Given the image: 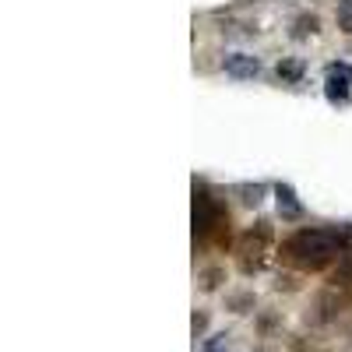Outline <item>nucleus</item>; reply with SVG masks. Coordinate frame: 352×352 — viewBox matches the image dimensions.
Segmentation results:
<instances>
[{
  "label": "nucleus",
  "mask_w": 352,
  "mask_h": 352,
  "mask_svg": "<svg viewBox=\"0 0 352 352\" xmlns=\"http://www.w3.org/2000/svg\"><path fill=\"white\" fill-rule=\"evenodd\" d=\"M219 282H222V268H204V272H201V289H204V292L219 289Z\"/></svg>",
  "instance_id": "nucleus-13"
},
{
  "label": "nucleus",
  "mask_w": 352,
  "mask_h": 352,
  "mask_svg": "<svg viewBox=\"0 0 352 352\" xmlns=\"http://www.w3.org/2000/svg\"><path fill=\"white\" fill-rule=\"evenodd\" d=\"M324 96L331 106H349L352 102V64L335 60L324 71Z\"/></svg>",
  "instance_id": "nucleus-4"
},
{
  "label": "nucleus",
  "mask_w": 352,
  "mask_h": 352,
  "mask_svg": "<svg viewBox=\"0 0 352 352\" xmlns=\"http://www.w3.org/2000/svg\"><path fill=\"white\" fill-rule=\"evenodd\" d=\"M317 32H320L317 14H300L296 25H292V36H296V39H307V36H317Z\"/></svg>",
  "instance_id": "nucleus-8"
},
{
  "label": "nucleus",
  "mask_w": 352,
  "mask_h": 352,
  "mask_svg": "<svg viewBox=\"0 0 352 352\" xmlns=\"http://www.w3.org/2000/svg\"><path fill=\"white\" fill-rule=\"evenodd\" d=\"M226 307L232 314H250L254 310V292H232V296H226Z\"/></svg>",
  "instance_id": "nucleus-9"
},
{
  "label": "nucleus",
  "mask_w": 352,
  "mask_h": 352,
  "mask_svg": "<svg viewBox=\"0 0 352 352\" xmlns=\"http://www.w3.org/2000/svg\"><path fill=\"white\" fill-rule=\"evenodd\" d=\"M275 201H278V215H282V222H296V219H303V204H300L296 190H292L289 184H275Z\"/></svg>",
  "instance_id": "nucleus-6"
},
{
  "label": "nucleus",
  "mask_w": 352,
  "mask_h": 352,
  "mask_svg": "<svg viewBox=\"0 0 352 352\" xmlns=\"http://www.w3.org/2000/svg\"><path fill=\"white\" fill-rule=\"evenodd\" d=\"M204 328H208V317H204V314H194V335H201Z\"/></svg>",
  "instance_id": "nucleus-14"
},
{
  "label": "nucleus",
  "mask_w": 352,
  "mask_h": 352,
  "mask_svg": "<svg viewBox=\"0 0 352 352\" xmlns=\"http://www.w3.org/2000/svg\"><path fill=\"white\" fill-rule=\"evenodd\" d=\"M226 74L232 81H254L261 74V60L254 53H226V60H222Z\"/></svg>",
  "instance_id": "nucleus-5"
},
{
  "label": "nucleus",
  "mask_w": 352,
  "mask_h": 352,
  "mask_svg": "<svg viewBox=\"0 0 352 352\" xmlns=\"http://www.w3.org/2000/svg\"><path fill=\"white\" fill-rule=\"evenodd\" d=\"M236 194H243L240 201L247 204V208H257V204L264 201V187H261V184H240V187H236Z\"/></svg>",
  "instance_id": "nucleus-10"
},
{
  "label": "nucleus",
  "mask_w": 352,
  "mask_h": 352,
  "mask_svg": "<svg viewBox=\"0 0 352 352\" xmlns=\"http://www.w3.org/2000/svg\"><path fill=\"white\" fill-rule=\"evenodd\" d=\"M272 247V226L268 222H254L243 236L236 240V257H240V268L250 275V272H261L264 264V254Z\"/></svg>",
  "instance_id": "nucleus-3"
},
{
  "label": "nucleus",
  "mask_w": 352,
  "mask_h": 352,
  "mask_svg": "<svg viewBox=\"0 0 352 352\" xmlns=\"http://www.w3.org/2000/svg\"><path fill=\"white\" fill-rule=\"evenodd\" d=\"M335 282L338 285H352V250H345L338 257V268H335Z\"/></svg>",
  "instance_id": "nucleus-11"
},
{
  "label": "nucleus",
  "mask_w": 352,
  "mask_h": 352,
  "mask_svg": "<svg viewBox=\"0 0 352 352\" xmlns=\"http://www.w3.org/2000/svg\"><path fill=\"white\" fill-rule=\"evenodd\" d=\"M303 71H307V64L300 60V56H282L278 67H275V74H278L282 85H300L303 81Z\"/></svg>",
  "instance_id": "nucleus-7"
},
{
  "label": "nucleus",
  "mask_w": 352,
  "mask_h": 352,
  "mask_svg": "<svg viewBox=\"0 0 352 352\" xmlns=\"http://www.w3.org/2000/svg\"><path fill=\"white\" fill-rule=\"evenodd\" d=\"M345 243H349V229L307 226V229H296L282 243V261L292 264V268H300V272H320L335 257L345 254Z\"/></svg>",
  "instance_id": "nucleus-1"
},
{
  "label": "nucleus",
  "mask_w": 352,
  "mask_h": 352,
  "mask_svg": "<svg viewBox=\"0 0 352 352\" xmlns=\"http://www.w3.org/2000/svg\"><path fill=\"white\" fill-rule=\"evenodd\" d=\"M338 28L352 36V0H338Z\"/></svg>",
  "instance_id": "nucleus-12"
},
{
  "label": "nucleus",
  "mask_w": 352,
  "mask_h": 352,
  "mask_svg": "<svg viewBox=\"0 0 352 352\" xmlns=\"http://www.w3.org/2000/svg\"><path fill=\"white\" fill-rule=\"evenodd\" d=\"M226 226H229V212L204 187H194V240L197 243L212 240V232Z\"/></svg>",
  "instance_id": "nucleus-2"
}]
</instances>
